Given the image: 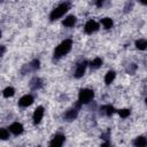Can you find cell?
<instances>
[{"label":"cell","mask_w":147,"mask_h":147,"mask_svg":"<svg viewBox=\"0 0 147 147\" xmlns=\"http://www.w3.org/2000/svg\"><path fill=\"white\" fill-rule=\"evenodd\" d=\"M71 46H72L71 39H65V40H63V41L55 48V51H54V56H55L56 59H60V57H62L63 55L68 54L69 51L71 49Z\"/></svg>","instance_id":"obj_1"},{"label":"cell","mask_w":147,"mask_h":147,"mask_svg":"<svg viewBox=\"0 0 147 147\" xmlns=\"http://www.w3.org/2000/svg\"><path fill=\"white\" fill-rule=\"evenodd\" d=\"M68 8H69V5H68V3H61L60 6H57L55 9L52 10V13H51V15H49L51 21H55V20L60 18L62 15H64V14L67 13Z\"/></svg>","instance_id":"obj_2"},{"label":"cell","mask_w":147,"mask_h":147,"mask_svg":"<svg viewBox=\"0 0 147 147\" xmlns=\"http://www.w3.org/2000/svg\"><path fill=\"white\" fill-rule=\"evenodd\" d=\"M94 96V93L92 90L90 88H83L79 91L78 94V99H79V103H88Z\"/></svg>","instance_id":"obj_3"},{"label":"cell","mask_w":147,"mask_h":147,"mask_svg":"<svg viewBox=\"0 0 147 147\" xmlns=\"http://www.w3.org/2000/svg\"><path fill=\"white\" fill-rule=\"evenodd\" d=\"M98 29H99V24H98L95 21H93V20H90V21L85 24V28H84L85 32L88 33V34L92 33V32H95Z\"/></svg>","instance_id":"obj_4"},{"label":"cell","mask_w":147,"mask_h":147,"mask_svg":"<svg viewBox=\"0 0 147 147\" xmlns=\"http://www.w3.org/2000/svg\"><path fill=\"white\" fill-rule=\"evenodd\" d=\"M63 141H64V137L62 134H56L52 139V141L49 144V147H62Z\"/></svg>","instance_id":"obj_5"},{"label":"cell","mask_w":147,"mask_h":147,"mask_svg":"<svg viewBox=\"0 0 147 147\" xmlns=\"http://www.w3.org/2000/svg\"><path fill=\"white\" fill-rule=\"evenodd\" d=\"M32 102H33V98H32V95L26 94V95H24V96H22V98L20 99L18 105H20L21 107H28V106H30Z\"/></svg>","instance_id":"obj_6"},{"label":"cell","mask_w":147,"mask_h":147,"mask_svg":"<svg viewBox=\"0 0 147 147\" xmlns=\"http://www.w3.org/2000/svg\"><path fill=\"white\" fill-rule=\"evenodd\" d=\"M42 116H44V108L40 106V107H38V108L34 110V113H33V122H34V124H38V123L41 121Z\"/></svg>","instance_id":"obj_7"},{"label":"cell","mask_w":147,"mask_h":147,"mask_svg":"<svg viewBox=\"0 0 147 147\" xmlns=\"http://www.w3.org/2000/svg\"><path fill=\"white\" fill-rule=\"evenodd\" d=\"M86 65H87V62H86V61H83V62H80V63L77 65V69H76V72H75V76H76L77 78H80V77L84 75L85 69H86Z\"/></svg>","instance_id":"obj_8"},{"label":"cell","mask_w":147,"mask_h":147,"mask_svg":"<svg viewBox=\"0 0 147 147\" xmlns=\"http://www.w3.org/2000/svg\"><path fill=\"white\" fill-rule=\"evenodd\" d=\"M10 131L14 133V134H21L22 132H23V126H22V124H20V123H13L11 125H10Z\"/></svg>","instance_id":"obj_9"},{"label":"cell","mask_w":147,"mask_h":147,"mask_svg":"<svg viewBox=\"0 0 147 147\" xmlns=\"http://www.w3.org/2000/svg\"><path fill=\"white\" fill-rule=\"evenodd\" d=\"M75 23H76V17L75 16H68L64 21H63V25L64 26H74L75 25Z\"/></svg>","instance_id":"obj_10"},{"label":"cell","mask_w":147,"mask_h":147,"mask_svg":"<svg viewBox=\"0 0 147 147\" xmlns=\"http://www.w3.org/2000/svg\"><path fill=\"white\" fill-rule=\"evenodd\" d=\"M146 144H147V141H146V138L145 137H138L134 140L136 147H146Z\"/></svg>","instance_id":"obj_11"},{"label":"cell","mask_w":147,"mask_h":147,"mask_svg":"<svg viewBox=\"0 0 147 147\" xmlns=\"http://www.w3.org/2000/svg\"><path fill=\"white\" fill-rule=\"evenodd\" d=\"M76 116H77V110H76V109H70V110H68V111L65 113V115H64V117H65L68 121H72L74 118H76Z\"/></svg>","instance_id":"obj_12"},{"label":"cell","mask_w":147,"mask_h":147,"mask_svg":"<svg viewBox=\"0 0 147 147\" xmlns=\"http://www.w3.org/2000/svg\"><path fill=\"white\" fill-rule=\"evenodd\" d=\"M114 78H115V72H114V71H108V72L106 74V77H105V83H106L107 85H109L110 83H113Z\"/></svg>","instance_id":"obj_13"},{"label":"cell","mask_w":147,"mask_h":147,"mask_svg":"<svg viewBox=\"0 0 147 147\" xmlns=\"http://www.w3.org/2000/svg\"><path fill=\"white\" fill-rule=\"evenodd\" d=\"M136 46H137V48H138V49L144 51V49H146L147 41H146L145 39H139V40H137V41H136Z\"/></svg>","instance_id":"obj_14"},{"label":"cell","mask_w":147,"mask_h":147,"mask_svg":"<svg viewBox=\"0 0 147 147\" xmlns=\"http://www.w3.org/2000/svg\"><path fill=\"white\" fill-rule=\"evenodd\" d=\"M101 23L103 24V26H105L106 29H110V28L113 26V21H111L110 18H108V17L103 18V20L101 21Z\"/></svg>","instance_id":"obj_15"},{"label":"cell","mask_w":147,"mask_h":147,"mask_svg":"<svg viewBox=\"0 0 147 147\" xmlns=\"http://www.w3.org/2000/svg\"><path fill=\"white\" fill-rule=\"evenodd\" d=\"M101 64H102V60H101V59H99V57L94 59V60L91 62V67H92L93 69H96V68H99Z\"/></svg>","instance_id":"obj_16"},{"label":"cell","mask_w":147,"mask_h":147,"mask_svg":"<svg viewBox=\"0 0 147 147\" xmlns=\"http://www.w3.org/2000/svg\"><path fill=\"white\" fill-rule=\"evenodd\" d=\"M14 93H15V90H14L13 87H7V88L3 91V96H5V98H8V96L14 95Z\"/></svg>","instance_id":"obj_17"},{"label":"cell","mask_w":147,"mask_h":147,"mask_svg":"<svg viewBox=\"0 0 147 147\" xmlns=\"http://www.w3.org/2000/svg\"><path fill=\"white\" fill-rule=\"evenodd\" d=\"M9 137V132L6 130V129H0V139L5 140Z\"/></svg>","instance_id":"obj_18"},{"label":"cell","mask_w":147,"mask_h":147,"mask_svg":"<svg viewBox=\"0 0 147 147\" xmlns=\"http://www.w3.org/2000/svg\"><path fill=\"white\" fill-rule=\"evenodd\" d=\"M118 114H119L121 117L125 118V117H127L130 115V110L129 109H122V110H118Z\"/></svg>","instance_id":"obj_19"},{"label":"cell","mask_w":147,"mask_h":147,"mask_svg":"<svg viewBox=\"0 0 147 147\" xmlns=\"http://www.w3.org/2000/svg\"><path fill=\"white\" fill-rule=\"evenodd\" d=\"M105 109H106V114L107 115H111L114 113V108L111 106H107V107H105Z\"/></svg>","instance_id":"obj_20"},{"label":"cell","mask_w":147,"mask_h":147,"mask_svg":"<svg viewBox=\"0 0 147 147\" xmlns=\"http://www.w3.org/2000/svg\"><path fill=\"white\" fill-rule=\"evenodd\" d=\"M101 147H110V144L109 142H105V144L101 145Z\"/></svg>","instance_id":"obj_21"},{"label":"cell","mask_w":147,"mask_h":147,"mask_svg":"<svg viewBox=\"0 0 147 147\" xmlns=\"http://www.w3.org/2000/svg\"><path fill=\"white\" fill-rule=\"evenodd\" d=\"M3 52H5V47H2V46H1V47H0V56H1V54H2Z\"/></svg>","instance_id":"obj_22"},{"label":"cell","mask_w":147,"mask_h":147,"mask_svg":"<svg viewBox=\"0 0 147 147\" xmlns=\"http://www.w3.org/2000/svg\"><path fill=\"white\" fill-rule=\"evenodd\" d=\"M96 5H98V6H101V5H102V1H99V2H96Z\"/></svg>","instance_id":"obj_23"}]
</instances>
